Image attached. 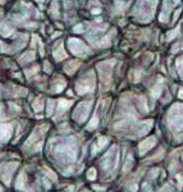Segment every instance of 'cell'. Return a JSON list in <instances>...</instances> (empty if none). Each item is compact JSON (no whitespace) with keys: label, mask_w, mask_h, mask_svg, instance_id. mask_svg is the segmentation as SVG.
I'll list each match as a JSON object with an SVG mask.
<instances>
[{"label":"cell","mask_w":183,"mask_h":192,"mask_svg":"<svg viewBox=\"0 0 183 192\" xmlns=\"http://www.w3.org/2000/svg\"><path fill=\"white\" fill-rule=\"evenodd\" d=\"M68 45H69L70 51L74 53L76 55H87L90 53V49L77 38H69Z\"/></svg>","instance_id":"obj_1"},{"label":"cell","mask_w":183,"mask_h":192,"mask_svg":"<svg viewBox=\"0 0 183 192\" xmlns=\"http://www.w3.org/2000/svg\"><path fill=\"white\" fill-rule=\"evenodd\" d=\"M54 58H55L56 60H63V59H65V58H67V54H65L63 45H59L58 49H56V50H54Z\"/></svg>","instance_id":"obj_2"},{"label":"cell","mask_w":183,"mask_h":192,"mask_svg":"<svg viewBox=\"0 0 183 192\" xmlns=\"http://www.w3.org/2000/svg\"><path fill=\"white\" fill-rule=\"evenodd\" d=\"M78 67H80V62H78V60H76V62H69L68 64L64 65V70L67 73H73Z\"/></svg>","instance_id":"obj_3"},{"label":"cell","mask_w":183,"mask_h":192,"mask_svg":"<svg viewBox=\"0 0 183 192\" xmlns=\"http://www.w3.org/2000/svg\"><path fill=\"white\" fill-rule=\"evenodd\" d=\"M34 59H35V53H34V51H27V53H24L23 55L19 58V62L21 63H28V62H32Z\"/></svg>","instance_id":"obj_4"},{"label":"cell","mask_w":183,"mask_h":192,"mask_svg":"<svg viewBox=\"0 0 183 192\" xmlns=\"http://www.w3.org/2000/svg\"><path fill=\"white\" fill-rule=\"evenodd\" d=\"M0 32H1V35H4V36H10L14 31H13V28H10L7 23H1L0 24Z\"/></svg>","instance_id":"obj_5"},{"label":"cell","mask_w":183,"mask_h":192,"mask_svg":"<svg viewBox=\"0 0 183 192\" xmlns=\"http://www.w3.org/2000/svg\"><path fill=\"white\" fill-rule=\"evenodd\" d=\"M34 105H35V106H34V108H35V110H37V111H40L41 109L44 108V106L41 105V99H37V100L35 101V104H34Z\"/></svg>","instance_id":"obj_6"},{"label":"cell","mask_w":183,"mask_h":192,"mask_svg":"<svg viewBox=\"0 0 183 192\" xmlns=\"http://www.w3.org/2000/svg\"><path fill=\"white\" fill-rule=\"evenodd\" d=\"M51 12H53V14L58 15V3H56V1H54L53 7H51Z\"/></svg>","instance_id":"obj_7"},{"label":"cell","mask_w":183,"mask_h":192,"mask_svg":"<svg viewBox=\"0 0 183 192\" xmlns=\"http://www.w3.org/2000/svg\"><path fill=\"white\" fill-rule=\"evenodd\" d=\"M73 31H74L76 34H81V32L83 31V26H82V24H78V26H76L74 28H73Z\"/></svg>","instance_id":"obj_8"},{"label":"cell","mask_w":183,"mask_h":192,"mask_svg":"<svg viewBox=\"0 0 183 192\" xmlns=\"http://www.w3.org/2000/svg\"><path fill=\"white\" fill-rule=\"evenodd\" d=\"M39 70V67H35V68H32V69H29V70H27V76H31V75H35V73Z\"/></svg>","instance_id":"obj_9"},{"label":"cell","mask_w":183,"mask_h":192,"mask_svg":"<svg viewBox=\"0 0 183 192\" xmlns=\"http://www.w3.org/2000/svg\"><path fill=\"white\" fill-rule=\"evenodd\" d=\"M45 69L48 70V72L50 70V64H49V63H45Z\"/></svg>","instance_id":"obj_10"},{"label":"cell","mask_w":183,"mask_h":192,"mask_svg":"<svg viewBox=\"0 0 183 192\" xmlns=\"http://www.w3.org/2000/svg\"><path fill=\"white\" fill-rule=\"evenodd\" d=\"M99 12H100V9H96V10L94 9V10H92V13H94V14H97V13H99Z\"/></svg>","instance_id":"obj_11"},{"label":"cell","mask_w":183,"mask_h":192,"mask_svg":"<svg viewBox=\"0 0 183 192\" xmlns=\"http://www.w3.org/2000/svg\"><path fill=\"white\" fill-rule=\"evenodd\" d=\"M179 96H181V97H183V90H181V92H179Z\"/></svg>","instance_id":"obj_12"},{"label":"cell","mask_w":183,"mask_h":192,"mask_svg":"<svg viewBox=\"0 0 183 192\" xmlns=\"http://www.w3.org/2000/svg\"><path fill=\"white\" fill-rule=\"evenodd\" d=\"M0 44H1V42H0Z\"/></svg>","instance_id":"obj_13"}]
</instances>
